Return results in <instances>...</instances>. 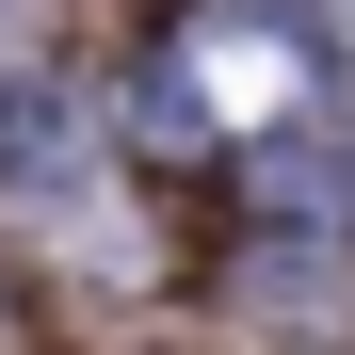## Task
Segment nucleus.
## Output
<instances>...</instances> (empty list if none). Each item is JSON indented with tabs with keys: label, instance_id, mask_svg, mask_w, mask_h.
I'll return each instance as SVG.
<instances>
[{
	"label": "nucleus",
	"instance_id": "1",
	"mask_svg": "<svg viewBox=\"0 0 355 355\" xmlns=\"http://www.w3.org/2000/svg\"><path fill=\"white\" fill-rule=\"evenodd\" d=\"M162 97L194 130H291L323 97V49H307L291 0H178L162 17Z\"/></svg>",
	"mask_w": 355,
	"mask_h": 355
},
{
	"label": "nucleus",
	"instance_id": "2",
	"mask_svg": "<svg viewBox=\"0 0 355 355\" xmlns=\"http://www.w3.org/2000/svg\"><path fill=\"white\" fill-rule=\"evenodd\" d=\"M291 17H307V49H323V65H355V0H291Z\"/></svg>",
	"mask_w": 355,
	"mask_h": 355
}]
</instances>
